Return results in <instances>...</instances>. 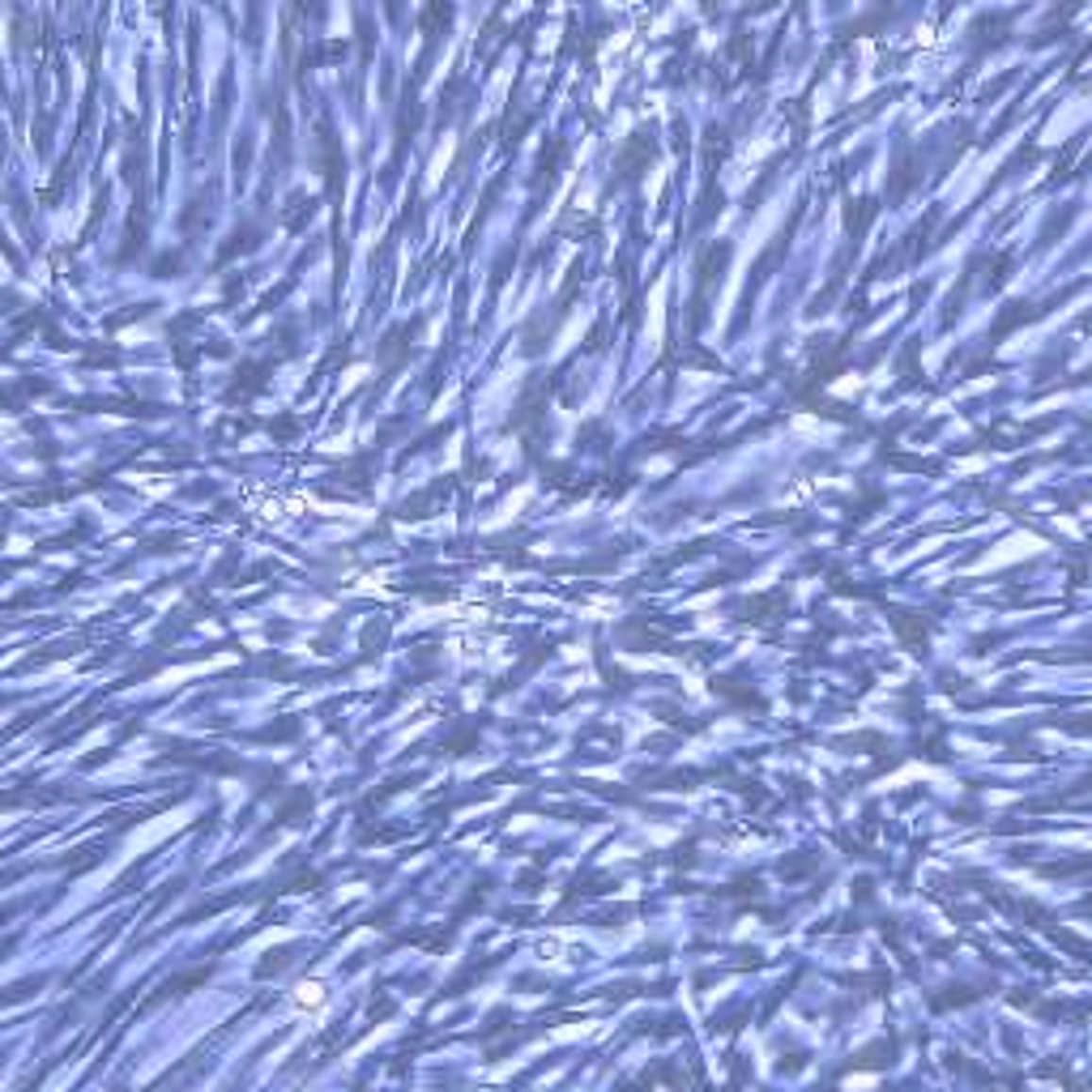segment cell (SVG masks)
I'll return each instance as SVG.
<instances>
[{"label": "cell", "instance_id": "1", "mask_svg": "<svg viewBox=\"0 0 1092 1092\" xmlns=\"http://www.w3.org/2000/svg\"><path fill=\"white\" fill-rule=\"evenodd\" d=\"M448 154H453V142H445V145H440V154H435V167H431V179H427V184H440V171H445Z\"/></svg>", "mask_w": 1092, "mask_h": 1092}]
</instances>
